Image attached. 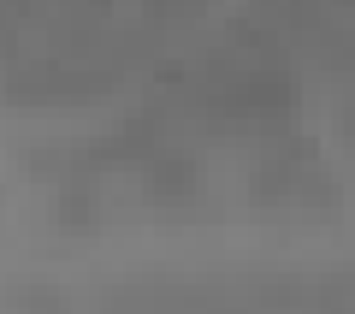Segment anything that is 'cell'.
Here are the masks:
<instances>
[{
    "label": "cell",
    "instance_id": "6da1fadb",
    "mask_svg": "<svg viewBox=\"0 0 355 314\" xmlns=\"http://www.w3.org/2000/svg\"><path fill=\"white\" fill-rule=\"evenodd\" d=\"M154 107L190 137H231L261 149V142L296 131L302 95H296V72L279 42L261 30H237V36L190 53L160 83Z\"/></svg>",
    "mask_w": 355,
    "mask_h": 314
},
{
    "label": "cell",
    "instance_id": "7a4b0ae2",
    "mask_svg": "<svg viewBox=\"0 0 355 314\" xmlns=\"http://www.w3.org/2000/svg\"><path fill=\"white\" fill-rule=\"evenodd\" d=\"M249 190H254L261 208H272V214H320V208L338 201L326 154H320V142L302 137V131H284V137H272V142L254 149Z\"/></svg>",
    "mask_w": 355,
    "mask_h": 314
},
{
    "label": "cell",
    "instance_id": "3957f363",
    "mask_svg": "<svg viewBox=\"0 0 355 314\" xmlns=\"http://www.w3.org/2000/svg\"><path fill=\"white\" fill-rule=\"evenodd\" d=\"M137 6L154 18V24H178V18H190L202 0H137Z\"/></svg>",
    "mask_w": 355,
    "mask_h": 314
}]
</instances>
